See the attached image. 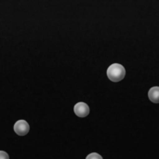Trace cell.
I'll return each mask as SVG.
<instances>
[{
	"instance_id": "obj_4",
	"label": "cell",
	"mask_w": 159,
	"mask_h": 159,
	"mask_svg": "<svg viewBox=\"0 0 159 159\" xmlns=\"http://www.w3.org/2000/svg\"><path fill=\"white\" fill-rule=\"evenodd\" d=\"M148 97L154 103H159V87H153L149 89Z\"/></svg>"
},
{
	"instance_id": "obj_6",
	"label": "cell",
	"mask_w": 159,
	"mask_h": 159,
	"mask_svg": "<svg viewBox=\"0 0 159 159\" xmlns=\"http://www.w3.org/2000/svg\"><path fill=\"white\" fill-rule=\"evenodd\" d=\"M0 159H9V157L6 152L0 151Z\"/></svg>"
},
{
	"instance_id": "obj_1",
	"label": "cell",
	"mask_w": 159,
	"mask_h": 159,
	"mask_svg": "<svg viewBox=\"0 0 159 159\" xmlns=\"http://www.w3.org/2000/svg\"><path fill=\"white\" fill-rule=\"evenodd\" d=\"M106 74H107V77L112 82H119L125 77L126 70L122 64L113 63L108 67Z\"/></svg>"
},
{
	"instance_id": "obj_5",
	"label": "cell",
	"mask_w": 159,
	"mask_h": 159,
	"mask_svg": "<svg viewBox=\"0 0 159 159\" xmlns=\"http://www.w3.org/2000/svg\"><path fill=\"white\" fill-rule=\"evenodd\" d=\"M86 159H103L102 157V156L101 155H99V154H97V153H91V154H89Z\"/></svg>"
},
{
	"instance_id": "obj_3",
	"label": "cell",
	"mask_w": 159,
	"mask_h": 159,
	"mask_svg": "<svg viewBox=\"0 0 159 159\" xmlns=\"http://www.w3.org/2000/svg\"><path fill=\"white\" fill-rule=\"evenodd\" d=\"M74 112L79 117H86L89 114V107L85 102H77L74 107Z\"/></svg>"
},
{
	"instance_id": "obj_2",
	"label": "cell",
	"mask_w": 159,
	"mask_h": 159,
	"mask_svg": "<svg viewBox=\"0 0 159 159\" xmlns=\"http://www.w3.org/2000/svg\"><path fill=\"white\" fill-rule=\"evenodd\" d=\"M14 131L16 132L17 135L19 136H25L29 130H30V126L25 120H18L13 127Z\"/></svg>"
}]
</instances>
